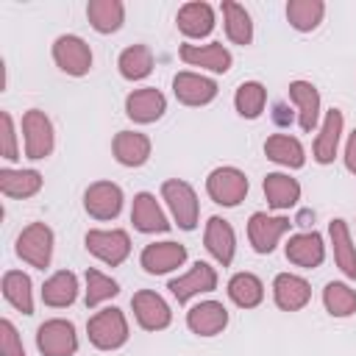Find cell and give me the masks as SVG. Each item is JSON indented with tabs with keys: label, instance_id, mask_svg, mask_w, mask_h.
Masks as SVG:
<instances>
[{
	"label": "cell",
	"instance_id": "obj_1",
	"mask_svg": "<svg viewBox=\"0 0 356 356\" xmlns=\"http://www.w3.org/2000/svg\"><path fill=\"white\" fill-rule=\"evenodd\" d=\"M89 339L100 350H114L128 339V325L120 309H103L89 320Z\"/></svg>",
	"mask_w": 356,
	"mask_h": 356
},
{
	"label": "cell",
	"instance_id": "obj_2",
	"mask_svg": "<svg viewBox=\"0 0 356 356\" xmlns=\"http://www.w3.org/2000/svg\"><path fill=\"white\" fill-rule=\"evenodd\" d=\"M161 195L170 203L172 217L178 220V225L184 231H192L195 222H197V197H195V189L186 181H178L175 178V181H164Z\"/></svg>",
	"mask_w": 356,
	"mask_h": 356
},
{
	"label": "cell",
	"instance_id": "obj_3",
	"mask_svg": "<svg viewBox=\"0 0 356 356\" xmlns=\"http://www.w3.org/2000/svg\"><path fill=\"white\" fill-rule=\"evenodd\" d=\"M206 189H209V195H211L217 203H222V206H236V203L245 200V195H248V178H245L239 170H234V167H220V170H214V172L209 175Z\"/></svg>",
	"mask_w": 356,
	"mask_h": 356
},
{
	"label": "cell",
	"instance_id": "obj_4",
	"mask_svg": "<svg viewBox=\"0 0 356 356\" xmlns=\"http://www.w3.org/2000/svg\"><path fill=\"white\" fill-rule=\"evenodd\" d=\"M36 345L44 356H72L78 348L75 339V328L67 320H47L39 334H36Z\"/></svg>",
	"mask_w": 356,
	"mask_h": 356
},
{
	"label": "cell",
	"instance_id": "obj_5",
	"mask_svg": "<svg viewBox=\"0 0 356 356\" xmlns=\"http://www.w3.org/2000/svg\"><path fill=\"white\" fill-rule=\"evenodd\" d=\"M53 58L70 75H86L92 67V50L78 36H58L53 44Z\"/></svg>",
	"mask_w": 356,
	"mask_h": 356
},
{
	"label": "cell",
	"instance_id": "obj_6",
	"mask_svg": "<svg viewBox=\"0 0 356 356\" xmlns=\"http://www.w3.org/2000/svg\"><path fill=\"white\" fill-rule=\"evenodd\" d=\"M22 131H25V156L28 159H44L53 150V125L39 108H31L22 117Z\"/></svg>",
	"mask_w": 356,
	"mask_h": 356
},
{
	"label": "cell",
	"instance_id": "obj_7",
	"mask_svg": "<svg viewBox=\"0 0 356 356\" xmlns=\"http://www.w3.org/2000/svg\"><path fill=\"white\" fill-rule=\"evenodd\" d=\"M50 250H53V234H50V228H47L44 222L28 225V228L19 234V239H17V253H19L25 261H31L33 267H47Z\"/></svg>",
	"mask_w": 356,
	"mask_h": 356
},
{
	"label": "cell",
	"instance_id": "obj_8",
	"mask_svg": "<svg viewBox=\"0 0 356 356\" xmlns=\"http://www.w3.org/2000/svg\"><path fill=\"white\" fill-rule=\"evenodd\" d=\"M86 248H89V253H95L106 264L117 267L131 253V239H128L125 231H89L86 234Z\"/></svg>",
	"mask_w": 356,
	"mask_h": 356
},
{
	"label": "cell",
	"instance_id": "obj_9",
	"mask_svg": "<svg viewBox=\"0 0 356 356\" xmlns=\"http://www.w3.org/2000/svg\"><path fill=\"white\" fill-rule=\"evenodd\" d=\"M83 206H86V211H89L92 217H97V220H111V217H117L120 209H122V192H120V186L111 184V181H97V184H92V186L86 189Z\"/></svg>",
	"mask_w": 356,
	"mask_h": 356
},
{
	"label": "cell",
	"instance_id": "obj_10",
	"mask_svg": "<svg viewBox=\"0 0 356 356\" xmlns=\"http://www.w3.org/2000/svg\"><path fill=\"white\" fill-rule=\"evenodd\" d=\"M289 225L292 222L286 217H267L264 211H256L248 222V236L259 253H270L275 248V242L281 239V234L289 231Z\"/></svg>",
	"mask_w": 356,
	"mask_h": 356
},
{
	"label": "cell",
	"instance_id": "obj_11",
	"mask_svg": "<svg viewBox=\"0 0 356 356\" xmlns=\"http://www.w3.org/2000/svg\"><path fill=\"white\" fill-rule=\"evenodd\" d=\"M214 286H217V273H214L206 261H195L186 275L170 281V289H172V295L178 298V303H186V300H189L192 295H197V292H211Z\"/></svg>",
	"mask_w": 356,
	"mask_h": 356
},
{
	"label": "cell",
	"instance_id": "obj_12",
	"mask_svg": "<svg viewBox=\"0 0 356 356\" xmlns=\"http://www.w3.org/2000/svg\"><path fill=\"white\" fill-rule=\"evenodd\" d=\"M134 303V312H136V320L142 328L147 331H159V328H167L170 325V306L150 289H142L131 298Z\"/></svg>",
	"mask_w": 356,
	"mask_h": 356
},
{
	"label": "cell",
	"instance_id": "obj_13",
	"mask_svg": "<svg viewBox=\"0 0 356 356\" xmlns=\"http://www.w3.org/2000/svg\"><path fill=\"white\" fill-rule=\"evenodd\" d=\"M181 58L192 67H206L211 72H228L231 70V53L220 44H181Z\"/></svg>",
	"mask_w": 356,
	"mask_h": 356
},
{
	"label": "cell",
	"instance_id": "obj_14",
	"mask_svg": "<svg viewBox=\"0 0 356 356\" xmlns=\"http://www.w3.org/2000/svg\"><path fill=\"white\" fill-rule=\"evenodd\" d=\"M172 86H175V97L186 106H206L217 95V83L211 78H203L195 72H178Z\"/></svg>",
	"mask_w": 356,
	"mask_h": 356
},
{
	"label": "cell",
	"instance_id": "obj_15",
	"mask_svg": "<svg viewBox=\"0 0 356 356\" xmlns=\"http://www.w3.org/2000/svg\"><path fill=\"white\" fill-rule=\"evenodd\" d=\"M184 259H186V248L178 242H156V245H147L142 250V267L153 275L181 267Z\"/></svg>",
	"mask_w": 356,
	"mask_h": 356
},
{
	"label": "cell",
	"instance_id": "obj_16",
	"mask_svg": "<svg viewBox=\"0 0 356 356\" xmlns=\"http://www.w3.org/2000/svg\"><path fill=\"white\" fill-rule=\"evenodd\" d=\"M164 108H167V100H164V95H161L159 89H153V86L136 89V92H131L128 100H125V111H128V117H131L134 122H153V120H159V117L164 114Z\"/></svg>",
	"mask_w": 356,
	"mask_h": 356
},
{
	"label": "cell",
	"instance_id": "obj_17",
	"mask_svg": "<svg viewBox=\"0 0 356 356\" xmlns=\"http://www.w3.org/2000/svg\"><path fill=\"white\" fill-rule=\"evenodd\" d=\"M186 323H189V328H192L195 334H200V337H214V334H220V331L225 328L228 312H225L222 303L206 300V303H197L195 309H189Z\"/></svg>",
	"mask_w": 356,
	"mask_h": 356
},
{
	"label": "cell",
	"instance_id": "obj_18",
	"mask_svg": "<svg viewBox=\"0 0 356 356\" xmlns=\"http://www.w3.org/2000/svg\"><path fill=\"white\" fill-rule=\"evenodd\" d=\"M273 292H275V303L284 309V312H298L309 303L312 298V289L303 278L298 275H289V273H281L273 284Z\"/></svg>",
	"mask_w": 356,
	"mask_h": 356
},
{
	"label": "cell",
	"instance_id": "obj_19",
	"mask_svg": "<svg viewBox=\"0 0 356 356\" xmlns=\"http://www.w3.org/2000/svg\"><path fill=\"white\" fill-rule=\"evenodd\" d=\"M114 156L125 167H139L150 156V139L136 131H120L114 136Z\"/></svg>",
	"mask_w": 356,
	"mask_h": 356
},
{
	"label": "cell",
	"instance_id": "obj_20",
	"mask_svg": "<svg viewBox=\"0 0 356 356\" xmlns=\"http://www.w3.org/2000/svg\"><path fill=\"white\" fill-rule=\"evenodd\" d=\"M131 220L136 225V231H145V234H153V231H167L170 222L164 217V211L159 209L156 197L142 192L134 197V209H131Z\"/></svg>",
	"mask_w": 356,
	"mask_h": 356
},
{
	"label": "cell",
	"instance_id": "obj_21",
	"mask_svg": "<svg viewBox=\"0 0 356 356\" xmlns=\"http://www.w3.org/2000/svg\"><path fill=\"white\" fill-rule=\"evenodd\" d=\"M206 248L222 267L231 264V259H234V228L222 217H211L209 220V225H206Z\"/></svg>",
	"mask_w": 356,
	"mask_h": 356
},
{
	"label": "cell",
	"instance_id": "obj_22",
	"mask_svg": "<svg viewBox=\"0 0 356 356\" xmlns=\"http://www.w3.org/2000/svg\"><path fill=\"white\" fill-rule=\"evenodd\" d=\"M178 28L192 36V39H200L206 33H211L214 28V11L209 3H186L181 11H178Z\"/></svg>",
	"mask_w": 356,
	"mask_h": 356
},
{
	"label": "cell",
	"instance_id": "obj_23",
	"mask_svg": "<svg viewBox=\"0 0 356 356\" xmlns=\"http://www.w3.org/2000/svg\"><path fill=\"white\" fill-rule=\"evenodd\" d=\"M286 259L300 264V267H317L323 261V239L320 234H298L286 242Z\"/></svg>",
	"mask_w": 356,
	"mask_h": 356
},
{
	"label": "cell",
	"instance_id": "obj_24",
	"mask_svg": "<svg viewBox=\"0 0 356 356\" xmlns=\"http://www.w3.org/2000/svg\"><path fill=\"white\" fill-rule=\"evenodd\" d=\"M289 97L295 100L298 111H300V128L312 131L317 125V114H320V95L309 81H295L289 83Z\"/></svg>",
	"mask_w": 356,
	"mask_h": 356
},
{
	"label": "cell",
	"instance_id": "obj_25",
	"mask_svg": "<svg viewBox=\"0 0 356 356\" xmlns=\"http://www.w3.org/2000/svg\"><path fill=\"white\" fill-rule=\"evenodd\" d=\"M264 195H267V203L273 209H289L298 203L300 197V186L295 178L284 175V172H270L264 178Z\"/></svg>",
	"mask_w": 356,
	"mask_h": 356
},
{
	"label": "cell",
	"instance_id": "obj_26",
	"mask_svg": "<svg viewBox=\"0 0 356 356\" xmlns=\"http://www.w3.org/2000/svg\"><path fill=\"white\" fill-rule=\"evenodd\" d=\"M339 134H342V111L339 108H331L325 114V122H323V131L314 142V159L320 164H328L334 161L337 156V145H339Z\"/></svg>",
	"mask_w": 356,
	"mask_h": 356
},
{
	"label": "cell",
	"instance_id": "obj_27",
	"mask_svg": "<svg viewBox=\"0 0 356 356\" xmlns=\"http://www.w3.org/2000/svg\"><path fill=\"white\" fill-rule=\"evenodd\" d=\"M86 14H89V22H92L95 31L111 33V31H117V28L122 25L125 8H122L120 0H92V3L86 6Z\"/></svg>",
	"mask_w": 356,
	"mask_h": 356
},
{
	"label": "cell",
	"instance_id": "obj_28",
	"mask_svg": "<svg viewBox=\"0 0 356 356\" xmlns=\"http://www.w3.org/2000/svg\"><path fill=\"white\" fill-rule=\"evenodd\" d=\"M228 295H231V300H234L236 306L253 309V306L261 303L264 286H261V281H259L253 273H236V275L228 281Z\"/></svg>",
	"mask_w": 356,
	"mask_h": 356
},
{
	"label": "cell",
	"instance_id": "obj_29",
	"mask_svg": "<svg viewBox=\"0 0 356 356\" xmlns=\"http://www.w3.org/2000/svg\"><path fill=\"white\" fill-rule=\"evenodd\" d=\"M328 231H331L334 256H337L339 270H342L348 278H356V248H353V242H350V234H348L345 220H334Z\"/></svg>",
	"mask_w": 356,
	"mask_h": 356
},
{
	"label": "cell",
	"instance_id": "obj_30",
	"mask_svg": "<svg viewBox=\"0 0 356 356\" xmlns=\"http://www.w3.org/2000/svg\"><path fill=\"white\" fill-rule=\"evenodd\" d=\"M222 17H225V33H228V39L236 42V44H250L253 25H250V14L245 11V6L225 0L222 3Z\"/></svg>",
	"mask_w": 356,
	"mask_h": 356
},
{
	"label": "cell",
	"instance_id": "obj_31",
	"mask_svg": "<svg viewBox=\"0 0 356 356\" xmlns=\"http://www.w3.org/2000/svg\"><path fill=\"white\" fill-rule=\"evenodd\" d=\"M264 153L267 159L284 164V167H303V147L298 139L286 136V134H275L264 142Z\"/></svg>",
	"mask_w": 356,
	"mask_h": 356
},
{
	"label": "cell",
	"instance_id": "obj_32",
	"mask_svg": "<svg viewBox=\"0 0 356 356\" xmlns=\"http://www.w3.org/2000/svg\"><path fill=\"white\" fill-rule=\"evenodd\" d=\"M75 295H78V281L67 270H61L53 278H47L44 289H42V300L47 306H70L75 300Z\"/></svg>",
	"mask_w": 356,
	"mask_h": 356
},
{
	"label": "cell",
	"instance_id": "obj_33",
	"mask_svg": "<svg viewBox=\"0 0 356 356\" xmlns=\"http://www.w3.org/2000/svg\"><path fill=\"white\" fill-rule=\"evenodd\" d=\"M153 70V53L147 44H134L128 50H122L120 56V72L128 78V81H139L145 75H150Z\"/></svg>",
	"mask_w": 356,
	"mask_h": 356
},
{
	"label": "cell",
	"instance_id": "obj_34",
	"mask_svg": "<svg viewBox=\"0 0 356 356\" xmlns=\"http://www.w3.org/2000/svg\"><path fill=\"white\" fill-rule=\"evenodd\" d=\"M3 295L6 300L19 309L22 314H33V300H31V278L25 273H6L3 278Z\"/></svg>",
	"mask_w": 356,
	"mask_h": 356
},
{
	"label": "cell",
	"instance_id": "obj_35",
	"mask_svg": "<svg viewBox=\"0 0 356 356\" xmlns=\"http://www.w3.org/2000/svg\"><path fill=\"white\" fill-rule=\"evenodd\" d=\"M39 186H42V175L33 170H22V172L3 170L0 172V189L11 197H28V195L39 192Z\"/></svg>",
	"mask_w": 356,
	"mask_h": 356
},
{
	"label": "cell",
	"instance_id": "obj_36",
	"mask_svg": "<svg viewBox=\"0 0 356 356\" xmlns=\"http://www.w3.org/2000/svg\"><path fill=\"white\" fill-rule=\"evenodd\" d=\"M323 11H325V6L320 0H292L286 6V17H289L292 28H298V31L317 28L323 19Z\"/></svg>",
	"mask_w": 356,
	"mask_h": 356
},
{
	"label": "cell",
	"instance_id": "obj_37",
	"mask_svg": "<svg viewBox=\"0 0 356 356\" xmlns=\"http://www.w3.org/2000/svg\"><path fill=\"white\" fill-rule=\"evenodd\" d=\"M264 100H267V92H264V86H261V83H256V81L242 83V86L236 89V97H234L236 111H239L242 117H248V120H253V117H259V114H261Z\"/></svg>",
	"mask_w": 356,
	"mask_h": 356
},
{
	"label": "cell",
	"instance_id": "obj_38",
	"mask_svg": "<svg viewBox=\"0 0 356 356\" xmlns=\"http://www.w3.org/2000/svg\"><path fill=\"white\" fill-rule=\"evenodd\" d=\"M323 300H325V309L334 314V317H350L356 312V292L345 284H328L325 292H323Z\"/></svg>",
	"mask_w": 356,
	"mask_h": 356
},
{
	"label": "cell",
	"instance_id": "obj_39",
	"mask_svg": "<svg viewBox=\"0 0 356 356\" xmlns=\"http://www.w3.org/2000/svg\"><path fill=\"white\" fill-rule=\"evenodd\" d=\"M86 306L92 309V306H97L100 300H106V298H114L117 292H120V286H117V281H111V278H106L103 273H97V270H86Z\"/></svg>",
	"mask_w": 356,
	"mask_h": 356
},
{
	"label": "cell",
	"instance_id": "obj_40",
	"mask_svg": "<svg viewBox=\"0 0 356 356\" xmlns=\"http://www.w3.org/2000/svg\"><path fill=\"white\" fill-rule=\"evenodd\" d=\"M0 353L3 356H25L22 342H19V337H17V331L8 320L0 323Z\"/></svg>",
	"mask_w": 356,
	"mask_h": 356
},
{
	"label": "cell",
	"instance_id": "obj_41",
	"mask_svg": "<svg viewBox=\"0 0 356 356\" xmlns=\"http://www.w3.org/2000/svg\"><path fill=\"white\" fill-rule=\"evenodd\" d=\"M0 120H3V156L14 161V159H19V156H17V147H14V128H11L8 111H3Z\"/></svg>",
	"mask_w": 356,
	"mask_h": 356
},
{
	"label": "cell",
	"instance_id": "obj_42",
	"mask_svg": "<svg viewBox=\"0 0 356 356\" xmlns=\"http://www.w3.org/2000/svg\"><path fill=\"white\" fill-rule=\"evenodd\" d=\"M345 164H348L350 172H356V131H353L350 139H348V147H345Z\"/></svg>",
	"mask_w": 356,
	"mask_h": 356
}]
</instances>
